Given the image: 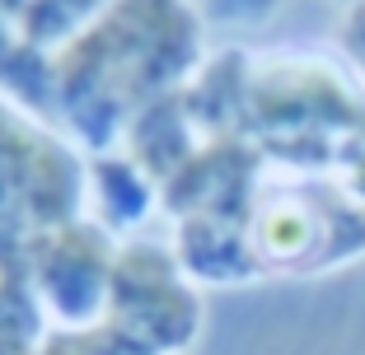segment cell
I'll list each match as a JSON object with an SVG mask.
<instances>
[{"instance_id": "obj_1", "label": "cell", "mask_w": 365, "mask_h": 355, "mask_svg": "<svg viewBox=\"0 0 365 355\" xmlns=\"http://www.w3.org/2000/svg\"><path fill=\"white\" fill-rule=\"evenodd\" d=\"M197 0H113L56 65V127L85 154L118 150L131 117L182 89L206 61Z\"/></svg>"}, {"instance_id": "obj_6", "label": "cell", "mask_w": 365, "mask_h": 355, "mask_svg": "<svg viewBox=\"0 0 365 355\" xmlns=\"http://www.w3.org/2000/svg\"><path fill=\"white\" fill-rule=\"evenodd\" d=\"M85 216L118 243L140 238V229L160 216V183L122 145L85 154Z\"/></svg>"}, {"instance_id": "obj_5", "label": "cell", "mask_w": 365, "mask_h": 355, "mask_svg": "<svg viewBox=\"0 0 365 355\" xmlns=\"http://www.w3.org/2000/svg\"><path fill=\"white\" fill-rule=\"evenodd\" d=\"M169 248L178 258L182 276L197 290H239L262 280V262L253 253L244 220H220V216H187L173 220Z\"/></svg>"}, {"instance_id": "obj_13", "label": "cell", "mask_w": 365, "mask_h": 355, "mask_svg": "<svg viewBox=\"0 0 365 355\" xmlns=\"http://www.w3.org/2000/svg\"><path fill=\"white\" fill-rule=\"evenodd\" d=\"M33 351H38L33 337H19V332H5L0 327V355H33Z\"/></svg>"}, {"instance_id": "obj_10", "label": "cell", "mask_w": 365, "mask_h": 355, "mask_svg": "<svg viewBox=\"0 0 365 355\" xmlns=\"http://www.w3.org/2000/svg\"><path fill=\"white\" fill-rule=\"evenodd\" d=\"M38 234H43V225H38V216H33L29 196L14 187L10 173H0V271L19 267L24 253H29V243Z\"/></svg>"}, {"instance_id": "obj_14", "label": "cell", "mask_w": 365, "mask_h": 355, "mask_svg": "<svg viewBox=\"0 0 365 355\" xmlns=\"http://www.w3.org/2000/svg\"><path fill=\"white\" fill-rule=\"evenodd\" d=\"M337 10H351V5H361V0H333Z\"/></svg>"}, {"instance_id": "obj_4", "label": "cell", "mask_w": 365, "mask_h": 355, "mask_svg": "<svg viewBox=\"0 0 365 355\" xmlns=\"http://www.w3.org/2000/svg\"><path fill=\"white\" fill-rule=\"evenodd\" d=\"M262 173H267V159L248 136L206 140L202 150L160 187V216L169 225L187 216H220V220H244L248 225Z\"/></svg>"}, {"instance_id": "obj_8", "label": "cell", "mask_w": 365, "mask_h": 355, "mask_svg": "<svg viewBox=\"0 0 365 355\" xmlns=\"http://www.w3.org/2000/svg\"><path fill=\"white\" fill-rule=\"evenodd\" d=\"M0 94L29 117L56 127V65L52 52L33 47L14 14L0 5Z\"/></svg>"}, {"instance_id": "obj_2", "label": "cell", "mask_w": 365, "mask_h": 355, "mask_svg": "<svg viewBox=\"0 0 365 355\" xmlns=\"http://www.w3.org/2000/svg\"><path fill=\"white\" fill-rule=\"evenodd\" d=\"M262 276H319L365 258V201L337 178L267 169L248 211Z\"/></svg>"}, {"instance_id": "obj_7", "label": "cell", "mask_w": 365, "mask_h": 355, "mask_svg": "<svg viewBox=\"0 0 365 355\" xmlns=\"http://www.w3.org/2000/svg\"><path fill=\"white\" fill-rule=\"evenodd\" d=\"M202 145H206V136L197 131L192 112H187V103H182V89L155 98L150 108H140L136 117H131L127 136H122V150L150 173L160 187L169 183Z\"/></svg>"}, {"instance_id": "obj_11", "label": "cell", "mask_w": 365, "mask_h": 355, "mask_svg": "<svg viewBox=\"0 0 365 355\" xmlns=\"http://www.w3.org/2000/svg\"><path fill=\"white\" fill-rule=\"evenodd\" d=\"M286 0H197V14H202L206 28H262L267 19H277Z\"/></svg>"}, {"instance_id": "obj_9", "label": "cell", "mask_w": 365, "mask_h": 355, "mask_svg": "<svg viewBox=\"0 0 365 355\" xmlns=\"http://www.w3.org/2000/svg\"><path fill=\"white\" fill-rule=\"evenodd\" d=\"M0 5L14 14V23L24 28V38H29L33 47H43V52L56 56L76 33H85L113 0H0Z\"/></svg>"}, {"instance_id": "obj_3", "label": "cell", "mask_w": 365, "mask_h": 355, "mask_svg": "<svg viewBox=\"0 0 365 355\" xmlns=\"http://www.w3.org/2000/svg\"><path fill=\"white\" fill-rule=\"evenodd\" d=\"M118 248V238L89 216L52 225L29 243L24 271H29L33 300L47 318V332L52 327H89L108 313Z\"/></svg>"}, {"instance_id": "obj_12", "label": "cell", "mask_w": 365, "mask_h": 355, "mask_svg": "<svg viewBox=\"0 0 365 355\" xmlns=\"http://www.w3.org/2000/svg\"><path fill=\"white\" fill-rule=\"evenodd\" d=\"M333 38H337V56H342V65L361 80V89H365V0L337 14V33H333Z\"/></svg>"}]
</instances>
